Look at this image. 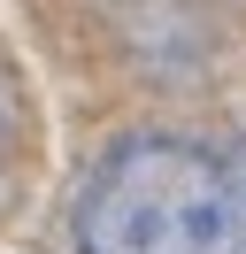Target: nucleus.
Segmentation results:
<instances>
[{"instance_id": "nucleus-1", "label": "nucleus", "mask_w": 246, "mask_h": 254, "mask_svg": "<svg viewBox=\"0 0 246 254\" xmlns=\"http://www.w3.org/2000/svg\"><path fill=\"white\" fill-rule=\"evenodd\" d=\"M77 254H246V139L138 131L108 146L69 208Z\"/></svg>"}, {"instance_id": "nucleus-2", "label": "nucleus", "mask_w": 246, "mask_h": 254, "mask_svg": "<svg viewBox=\"0 0 246 254\" xmlns=\"http://www.w3.org/2000/svg\"><path fill=\"white\" fill-rule=\"evenodd\" d=\"M0 154H8V93H0ZM0 170H8V162H0Z\"/></svg>"}]
</instances>
